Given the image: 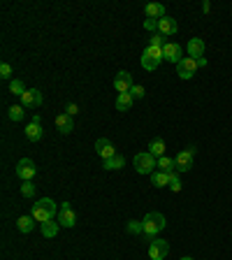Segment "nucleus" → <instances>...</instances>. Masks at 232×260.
I'll use <instances>...</instances> for the list:
<instances>
[{"instance_id":"obj_13","label":"nucleus","mask_w":232,"mask_h":260,"mask_svg":"<svg viewBox=\"0 0 232 260\" xmlns=\"http://www.w3.org/2000/svg\"><path fill=\"white\" fill-rule=\"evenodd\" d=\"M21 105L26 109H33V107H40L42 105V93L37 89H28L23 95H21Z\"/></svg>"},{"instance_id":"obj_21","label":"nucleus","mask_w":232,"mask_h":260,"mask_svg":"<svg viewBox=\"0 0 232 260\" xmlns=\"http://www.w3.org/2000/svg\"><path fill=\"white\" fill-rule=\"evenodd\" d=\"M26 137L30 140V142H40V140H42V126L30 121V123L26 126Z\"/></svg>"},{"instance_id":"obj_27","label":"nucleus","mask_w":232,"mask_h":260,"mask_svg":"<svg viewBox=\"0 0 232 260\" xmlns=\"http://www.w3.org/2000/svg\"><path fill=\"white\" fill-rule=\"evenodd\" d=\"M23 109H26L23 105H12V107H9V114H7V117L12 118V121H21V118L26 117V112H23Z\"/></svg>"},{"instance_id":"obj_33","label":"nucleus","mask_w":232,"mask_h":260,"mask_svg":"<svg viewBox=\"0 0 232 260\" xmlns=\"http://www.w3.org/2000/svg\"><path fill=\"white\" fill-rule=\"evenodd\" d=\"M170 189L174 190V193H179V190H181V179H179V174H177V172L172 174V179H170Z\"/></svg>"},{"instance_id":"obj_29","label":"nucleus","mask_w":232,"mask_h":260,"mask_svg":"<svg viewBox=\"0 0 232 260\" xmlns=\"http://www.w3.org/2000/svg\"><path fill=\"white\" fill-rule=\"evenodd\" d=\"M21 195H23V197H33V195H35V186H33V181H23V184H21Z\"/></svg>"},{"instance_id":"obj_28","label":"nucleus","mask_w":232,"mask_h":260,"mask_svg":"<svg viewBox=\"0 0 232 260\" xmlns=\"http://www.w3.org/2000/svg\"><path fill=\"white\" fill-rule=\"evenodd\" d=\"M125 230H128L130 235H142L144 233V225H142V221H128Z\"/></svg>"},{"instance_id":"obj_11","label":"nucleus","mask_w":232,"mask_h":260,"mask_svg":"<svg viewBox=\"0 0 232 260\" xmlns=\"http://www.w3.org/2000/svg\"><path fill=\"white\" fill-rule=\"evenodd\" d=\"M162 56H165L167 63L179 65L181 61H184V56H181V45H177V42H167V45L162 47Z\"/></svg>"},{"instance_id":"obj_26","label":"nucleus","mask_w":232,"mask_h":260,"mask_svg":"<svg viewBox=\"0 0 232 260\" xmlns=\"http://www.w3.org/2000/svg\"><path fill=\"white\" fill-rule=\"evenodd\" d=\"M123 165H125V158H123V156H118V153H116L114 158H109V161H105V170H121Z\"/></svg>"},{"instance_id":"obj_20","label":"nucleus","mask_w":232,"mask_h":260,"mask_svg":"<svg viewBox=\"0 0 232 260\" xmlns=\"http://www.w3.org/2000/svg\"><path fill=\"white\" fill-rule=\"evenodd\" d=\"M135 98L130 95V93H118V98H116V109L118 112H128V109L133 107Z\"/></svg>"},{"instance_id":"obj_24","label":"nucleus","mask_w":232,"mask_h":260,"mask_svg":"<svg viewBox=\"0 0 232 260\" xmlns=\"http://www.w3.org/2000/svg\"><path fill=\"white\" fill-rule=\"evenodd\" d=\"M149 153L156 156V158H162V156H165V142H162L161 137L151 140V144H149Z\"/></svg>"},{"instance_id":"obj_32","label":"nucleus","mask_w":232,"mask_h":260,"mask_svg":"<svg viewBox=\"0 0 232 260\" xmlns=\"http://www.w3.org/2000/svg\"><path fill=\"white\" fill-rule=\"evenodd\" d=\"M0 77H2V79H12V65L9 63L0 65Z\"/></svg>"},{"instance_id":"obj_17","label":"nucleus","mask_w":232,"mask_h":260,"mask_svg":"<svg viewBox=\"0 0 232 260\" xmlns=\"http://www.w3.org/2000/svg\"><path fill=\"white\" fill-rule=\"evenodd\" d=\"M144 14H146V19H156V21H161L162 17H167V14H165V7H162L161 2H149V5L144 7Z\"/></svg>"},{"instance_id":"obj_6","label":"nucleus","mask_w":232,"mask_h":260,"mask_svg":"<svg viewBox=\"0 0 232 260\" xmlns=\"http://www.w3.org/2000/svg\"><path fill=\"white\" fill-rule=\"evenodd\" d=\"M193 161H195V146H188L184 151H179V156L174 158L177 163V172H188L193 167Z\"/></svg>"},{"instance_id":"obj_35","label":"nucleus","mask_w":232,"mask_h":260,"mask_svg":"<svg viewBox=\"0 0 232 260\" xmlns=\"http://www.w3.org/2000/svg\"><path fill=\"white\" fill-rule=\"evenodd\" d=\"M65 114H70V117H74V114H79V107H77L74 102H70V105L65 107Z\"/></svg>"},{"instance_id":"obj_9","label":"nucleus","mask_w":232,"mask_h":260,"mask_svg":"<svg viewBox=\"0 0 232 260\" xmlns=\"http://www.w3.org/2000/svg\"><path fill=\"white\" fill-rule=\"evenodd\" d=\"M197 61L195 58H190V56H184V61L177 65V74L181 77V79H193V74L197 72Z\"/></svg>"},{"instance_id":"obj_12","label":"nucleus","mask_w":232,"mask_h":260,"mask_svg":"<svg viewBox=\"0 0 232 260\" xmlns=\"http://www.w3.org/2000/svg\"><path fill=\"white\" fill-rule=\"evenodd\" d=\"M95 151H98V156L102 158V161H109V158H114L116 156L114 144L109 142L107 137H100L98 142H95Z\"/></svg>"},{"instance_id":"obj_2","label":"nucleus","mask_w":232,"mask_h":260,"mask_svg":"<svg viewBox=\"0 0 232 260\" xmlns=\"http://www.w3.org/2000/svg\"><path fill=\"white\" fill-rule=\"evenodd\" d=\"M142 225H144V237L151 242L153 237H158V233H162V228L167 225V221H165V216L161 214V212H151V214H146L144 216V221H142Z\"/></svg>"},{"instance_id":"obj_31","label":"nucleus","mask_w":232,"mask_h":260,"mask_svg":"<svg viewBox=\"0 0 232 260\" xmlns=\"http://www.w3.org/2000/svg\"><path fill=\"white\" fill-rule=\"evenodd\" d=\"M130 95H133L135 100H139V98H144V95H146V91H144V86H137V84H135L133 89H130Z\"/></svg>"},{"instance_id":"obj_8","label":"nucleus","mask_w":232,"mask_h":260,"mask_svg":"<svg viewBox=\"0 0 232 260\" xmlns=\"http://www.w3.org/2000/svg\"><path fill=\"white\" fill-rule=\"evenodd\" d=\"M37 174V167L35 163L30 161V158H21V161L17 163V177L23 181H33V177Z\"/></svg>"},{"instance_id":"obj_22","label":"nucleus","mask_w":232,"mask_h":260,"mask_svg":"<svg viewBox=\"0 0 232 260\" xmlns=\"http://www.w3.org/2000/svg\"><path fill=\"white\" fill-rule=\"evenodd\" d=\"M172 174H165V172H153L151 174V186L156 189H162V186H170Z\"/></svg>"},{"instance_id":"obj_18","label":"nucleus","mask_w":232,"mask_h":260,"mask_svg":"<svg viewBox=\"0 0 232 260\" xmlns=\"http://www.w3.org/2000/svg\"><path fill=\"white\" fill-rule=\"evenodd\" d=\"M33 225H35V218H33V214H28V216H19L17 218V228H19V233H33Z\"/></svg>"},{"instance_id":"obj_7","label":"nucleus","mask_w":232,"mask_h":260,"mask_svg":"<svg viewBox=\"0 0 232 260\" xmlns=\"http://www.w3.org/2000/svg\"><path fill=\"white\" fill-rule=\"evenodd\" d=\"M56 221H58L63 228H74V223H77V214L72 212L70 202H63V205L58 207V216H56Z\"/></svg>"},{"instance_id":"obj_34","label":"nucleus","mask_w":232,"mask_h":260,"mask_svg":"<svg viewBox=\"0 0 232 260\" xmlns=\"http://www.w3.org/2000/svg\"><path fill=\"white\" fill-rule=\"evenodd\" d=\"M144 28H146V30H151L153 35H156V30H158V21H156V19H144Z\"/></svg>"},{"instance_id":"obj_14","label":"nucleus","mask_w":232,"mask_h":260,"mask_svg":"<svg viewBox=\"0 0 232 260\" xmlns=\"http://www.w3.org/2000/svg\"><path fill=\"white\" fill-rule=\"evenodd\" d=\"M186 51L190 58H195V61H200L202 56H205V42L200 40V37H190L186 45Z\"/></svg>"},{"instance_id":"obj_36","label":"nucleus","mask_w":232,"mask_h":260,"mask_svg":"<svg viewBox=\"0 0 232 260\" xmlns=\"http://www.w3.org/2000/svg\"><path fill=\"white\" fill-rule=\"evenodd\" d=\"M179 260H195V258H190V256H184V258H179Z\"/></svg>"},{"instance_id":"obj_16","label":"nucleus","mask_w":232,"mask_h":260,"mask_svg":"<svg viewBox=\"0 0 232 260\" xmlns=\"http://www.w3.org/2000/svg\"><path fill=\"white\" fill-rule=\"evenodd\" d=\"M177 30H179V26L172 17H162L161 21H158V33H161V35H174Z\"/></svg>"},{"instance_id":"obj_30","label":"nucleus","mask_w":232,"mask_h":260,"mask_svg":"<svg viewBox=\"0 0 232 260\" xmlns=\"http://www.w3.org/2000/svg\"><path fill=\"white\" fill-rule=\"evenodd\" d=\"M149 45H151V47H161V49H162V47L167 45V42L162 40V35H161V33H156V35H151V40H149Z\"/></svg>"},{"instance_id":"obj_10","label":"nucleus","mask_w":232,"mask_h":260,"mask_svg":"<svg viewBox=\"0 0 232 260\" xmlns=\"http://www.w3.org/2000/svg\"><path fill=\"white\" fill-rule=\"evenodd\" d=\"M133 86H135V81H133V74H130V72L121 70L114 77V89L118 91V93H130V89H133Z\"/></svg>"},{"instance_id":"obj_25","label":"nucleus","mask_w":232,"mask_h":260,"mask_svg":"<svg viewBox=\"0 0 232 260\" xmlns=\"http://www.w3.org/2000/svg\"><path fill=\"white\" fill-rule=\"evenodd\" d=\"M26 91H28V89L23 86V81H21V79H12V81H9V93H12V95L21 98V95H23Z\"/></svg>"},{"instance_id":"obj_15","label":"nucleus","mask_w":232,"mask_h":260,"mask_svg":"<svg viewBox=\"0 0 232 260\" xmlns=\"http://www.w3.org/2000/svg\"><path fill=\"white\" fill-rule=\"evenodd\" d=\"M56 128H58V133L70 135L72 130H74V121H72L70 114H58V117H56Z\"/></svg>"},{"instance_id":"obj_23","label":"nucleus","mask_w":232,"mask_h":260,"mask_svg":"<svg viewBox=\"0 0 232 260\" xmlns=\"http://www.w3.org/2000/svg\"><path fill=\"white\" fill-rule=\"evenodd\" d=\"M58 230H61V223H58V221H46V223H42V235H45L46 239H54L56 235H58Z\"/></svg>"},{"instance_id":"obj_19","label":"nucleus","mask_w":232,"mask_h":260,"mask_svg":"<svg viewBox=\"0 0 232 260\" xmlns=\"http://www.w3.org/2000/svg\"><path fill=\"white\" fill-rule=\"evenodd\" d=\"M158 172H165V174H174V172H177V163H174V158H167V156L158 158Z\"/></svg>"},{"instance_id":"obj_1","label":"nucleus","mask_w":232,"mask_h":260,"mask_svg":"<svg viewBox=\"0 0 232 260\" xmlns=\"http://www.w3.org/2000/svg\"><path fill=\"white\" fill-rule=\"evenodd\" d=\"M54 216H58V205H56L51 197H42L33 205V218L37 223H46V221H54Z\"/></svg>"},{"instance_id":"obj_5","label":"nucleus","mask_w":232,"mask_h":260,"mask_svg":"<svg viewBox=\"0 0 232 260\" xmlns=\"http://www.w3.org/2000/svg\"><path fill=\"white\" fill-rule=\"evenodd\" d=\"M167 253H170V244L165 242V239L153 237L151 242H149V258L151 260H165Z\"/></svg>"},{"instance_id":"obj_4","label":"nucleus","mask_w":232,"mask_h":260,"mask_svg":"<svg viewBox=\"0 0 232 260\" xmlns=\"http://www.w3.org/2000/svg\"><path fill=\"white\" fill-rule=\"evenodd\" d=\"M162 58H165V56H162L161 47H151V45H149L146 49H144V54H142V68H144V70H149V72H153L158 65H161Z\"/></svg>"},{"instance_id":"obj_3","label":"nucleus","mask_w":232,"mask_h":260,"mask_svg":"<svg viewBox=\"0 0 232 260\" xmlns=\"http://www.w3.org/2000/svg\"><path fill=\"white\" fill-rule=\"evenodd\" d=\"M133 165H135V170L139 172V174H153V170L158 167V158L151 156L149 151H142V153H137V156L133 158Z\"/></svg>"}]
</instances>
